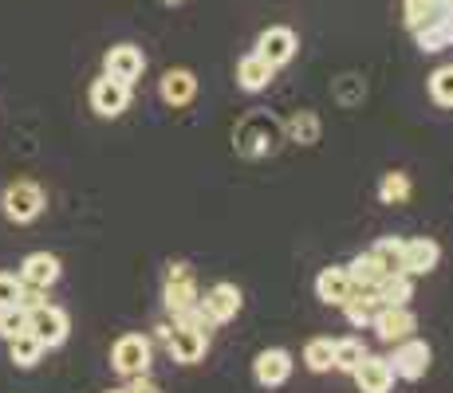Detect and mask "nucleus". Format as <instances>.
<instances>
[{
  "label": "nucleus",
  "mask_w": 453,
  "mask_h": 393,
  "mask_svg": "<svg viewBox=\"0 0 453 393\" xmlns=\"http://www.w3.org/2000/svg\"><path fill=\"white\" fill-rule=\"evenodd\" d=\"M284 142V122L273 118L268 110H252V115H245L237 122V130H233V146H237L241 157H268L276 154Z\"/></svg>",
  "instance_id": "1"
},
{
  "label": "nucleus",
  "mask_w": 453,
  "mask_h": 393,
  "mask_svg": "<svg viewBox=\"0 0 453 393\" xmlns=\"http://www.w3.org/2000/svg\"><path fill=\"white\" fill-rule=\"evenodd\" d=\"M158 343L178 366H197L209 354V330L186 327V322H165V327H158Z\"/></svg>",
  "instance_id": "2"
},
{
  "label": "nucleus",
  "mask_w": 453,
  "mask_h": 393,
  "mask_svg": "<svg viewBox=\"0 0 453 393\" xmlns=\"http://www.w3.org/2000/svg\"><path fill=\"white\" fill-rule=\"evenodd\" d=\"M150 362H154V343L138 330L130 335H119L115 346H111V366H115L119 378H142L150 374Z\"/></svg>",
  "instance_id": "3"
},
{
  "label": "nucleus",
  "mask_w": 453,
  "mask_h": 393,
  "mask_svg": "<svg viewBox=\"0 0 453 393\" xmlns=\"http://www.w3.org/2000/svg\"><path fill=\"white\" fill-rule=\"evenodd\" d=\"M43 208H48V193L28 178L12 181V185L4 189V197H0V213H4L12 224H32Z\"/></svg>",
  "instance_id": "4"
},
{
  "label": "nucleus",
  "mask_w": 453,
  "mask_h": 393,
  "mask_svg": "<svg viewBox=\"0 0 453 393\" xmlns=\"http://www.w3.org/2000/svg\"><path fill=\"white\" fill-rule=\"evenodd\" d=\"M162 303L170 314H181L189 307H197L202 303V287H197V276L189 264H170L165 268V283H162Z\"/></svg>",
  "instance_id": "5"
},
{
  "label": "nucleus",
  "mask_w": 453,
  "mask_h": 393,
  "mask_svg": "<svg viewBox=\"0 0 453 393\" xmlns=\"http://www.w3.org/2000/svg\"><path fill=\"white\" fill-rule=\"evenodd\" d=\"M67 330H72V319H67L64 307H51L48 299L28 307V335H36L43 343V351H56V346L67 343Z\"/></svg>",
  "instance_id": "6"
},
{
  "label": "nucleus",
  "mask_w": 453,
  "mask_h": 393,
  "mask_svg": "<svg viewBox=\"0 0 453 393\" xmlns=\"http://www.w3.org/2000/svg\"><path fill=\"white\" fill-rule=\"evenodd\" d=\"M430 362H434L430 343H426V338H418V335L403 338V343H395V354H390V370H395V378H403V382L426 378Z\"/></svg>",
  "instance_id": "7"
},
{
  "label": "nucleus",
  "mask_w": 453,
  "mask_h": 393,
  "mask_svg": "<svg viewBox=\"0 0 453 393\" xmlns=\"http://www.w3.org/2000/svg\"><path fill=\"white\" fill-rule=\"evenodd\" d=\"M292 370H296V358H292V351H284V346H268V351H260L252 358V378H257L260 389L288 386Z\"/></svg>",
  "instance_id": "8"
},
{
  "label": "nucleus",
  "mask_w": 453,
  "mask_h": 393,
  "mask_svg": "<svg viewBox=\"0 0 453 393\" xmlns=\"http://www.w3.org/2000/svg\"><path fill=\"white\" fill-rule=\"evenodd\" d=\"M245 307V295H241L237 283H213L209 291L202 295V311L209 319V327H225V322H233Z\"/></svg>",
  "instance_id": "9"
},
{
  "label": "nucleus",
  "mask_w": 453,
  "mask_h": 393,
  "mask_svg": "<svg viewBox=\"0 0 453 393\" xmlns=\"http://www.w3.org/2000/svg\"><path fill=\"white\" fill-rule=\"evenodd\" d=\"M87 99H91V110L99 118H119V115H127V107H130V87L111 75H99L91 83V91H87Z\"/></svg>",
  "instance_id": "10"
},
{
  "label": "nucleus",
  "mask_w": 453,
  "mask_h": 393,
  "mask_svg": "<svg viewBox=\"0 0 453 393\" xmlns=\"http://www.w3.org/2000/svg\"><path fill=\"white\" fill-rule=\"evenodd\" d=\"M142 72H146V56L134 43H115V48L103 56V75L119 79V83H127V87H134L138 79H142Z\"/></svg>",
  "instance_id": "11"
},
{
  "label": "nucleus",
  "mask_w": 453,
  "mask_h": 393,
  "mask_svg": "<svg viewBox=\"0 0 453 393\" xmlns=\"http://www.w3.org/2000/svg\"><path fill=\"white\" fill-rule=\"evenodd\" d=\"M371 330L379 335V343L395 346V343H403V338H411L418 330V314L411 307H379L374 319H371Z\"/></svg>",
  "instance_id": "12"
},
{
  "label": "nucleus",
  "mask_w": 453,
  "mask_h": 393,
  "mask_svg": "<svg viewBox=\"0 0 453 393\" xmlns=\"http://www.w3.org/2000/svg\"><path fill=\"white\" fill-rule=\"evenodd\" d=\"M296 48H300V36L288 28V24H273L257 36V56H265L273 67H284L296 59Z\"/></svg>",
  "instance_id": "13"
},
{
  "label": "nucleus",
  "mask_w": 453,
  "mask_h": 393,
  "mask_svg": "<svg viewBox=\"0 0 453 393\" xmlns=\"http://www.w3.org/2000/svg\"><path fill=\"white\" fill-rule=\"evenodd\" d=\"M441 264V244L430 240V236H414V240L403 244V264H398V272L406 276H430L434 268Z\"/></svg>",
  "instance_id": "14"
},
{
  "label": "nucleus",
  "mask_w": 453,
  "mask_h": 393,
  "mask_svg": "<svg viewBox=\"0 0 453 393\" xmlns=\"http://www.w3.org/2000/svg\"><path fill=\"white\" fill-rule=\"evenodd\" d=\"M158 94L170 110L189 107V102L197 99V75L189 72V67H170V72L158 79Z\"/></svg>",
  "instance_id": "15"
},
{
  "label": "nucleus",
  "mask_w": 453,
  "mask_h": 393,
  "mask_svg": "<svg viewBox=\"0 0 453 393\" xmlns=\"http://www.w3.org/2000/svg\"><path fill=\"white\" fill-rule=\"evenodd\" d=\"M355 386H359V393H390L395 389V370H390V358L382 354H371L363 358L359 366H355Z\"/></svg>",
  "instance_id": "16"
},
{
  "label": "nucleus",
  "mask_w": 453,
  "mask_h": 393,
  "mask_svg": "<svg viewBox=\"0 0 453 393\" xmlns=\"http://www.w3.org/2000/svg\"><path fill=\"white\" fill-rule=\"evenodd\" d=\"M16 276H20L24 287H32V291H48V287L64 276V268H59V260L51 256V252H32V256H24Z\"/></svg>",
  "instance_id": "17"
},
{
  "label": "nucleus",
  "mask_w": 453,
  "mask_h": 393,
  "mask_svg": "<svg viewBox=\"0 0 453 393\" xmlns=\"http://www.w3.org/2000/svg\"><path fill=\"white\" fill-rule=\"evenodd\" d=\"M371 295H374V303H379V307H411V299H414V276H406V272L382 276L379 283L371 287Z\"/></svg>",
  "instance_id": "18"
},
{
  "label": "nucleus",
  "mask_w": 453,
  "mask_h": 393,
  "mask_svg": "<svg viewBox=\"0 0 453 393\" xmlns=\"http://www.w3.org/2000/svg\"><path fill=\"white\" fill-rule=\"evenodd\" d=\"M351 291H355V287H351V276H347V268L331 264V268H324V272L316 276V299L327 303V307H343Z\"/></svg>",
  "instance_id": "19"
},
{
  "label": "nucleus",
  "mask_w": 453,
  "mask_h": 393,
  "mask_svg": "<svg viewBox=\"0 0 453 393\" xmlns=\"http://www.w3.org/2000/svg\"><path fill=\"white\" fill-rule=\"evenodd\" d=\"M273 79H276V67L268 64L265 56H257V51H249V56L237 64V87H241V91H249V94L268 91V83H273Z\"/></svg>",
  "instance_id": "20"
},
{
  "label": "nucleus",
  "mask_w": 453,
  "mask_h": 393,
  "mask_svg": "<svg viewBox=\"0 0 453 393\" xmlns=\"http://www.w3.org/2000/svg\"><path fill=\"white\" fill-rule=\"evenodd\" d=\"M284 138L296 146H316L324 138V122H319L316 110H296V115L284 122Z\"/></svg>",
  "instance_id": "21"
},
{
  "label": "nucleus",
  "mask_w": 453,
  "mask_h": 393,
  "mask_svg": "<svg viewBox=\"0 0 453 393\" xmlns=\"http://www.w3.org/2000/svg\"><path fill=\"white\" fill-rule=\"evenodd\" d=\"M414 40H418V51H422V56H438V51L453 48V28H449L446 16H441V20H430L426 28H418Z\"/></svg>",
  "instance_id": "22"
},
{
  "label": "nucleus",
  "mask_w": 453,
  "mask_h": 393,
  "mask_svg": "<svg viewBox=\"0 0 453 393\" xmlns=\"http://www.w3.org/2000/svg\"><path fill=\"white\" fill-rule=\"evenodd\" d=\"M347 276H351V287H355V291H371V287L379 283L382 276H390V272L371 256V252H359V256L347 264Z\"/></svg>",
  "instance_id": "23"
},
{
  "label": "nucleus",
  "mask_w": 453,
  "mask_h": 393,
  "mask_svg": "<svg viewBox=\"0 0 453 393\" xmlns=\"http://www.w3.org/2000/svg\"><path fill=\"white\" fill-rule=\"evenodd\" d=\"M414 193V181H411V173H403V170H390V173H382V181H379V200L382 205H406Z\"/></svg>",
  "instance_id": "24"
},
{
  "label": "nucleus",
  "mask_w": 453,
  "mask_h": 393,
  "mask_svg": "<svg viewBox=\"0 0 453 393\" xmlns=\"http://www.w3.org/2000/svg\"><path fill=\"white\" fill-rule=\"evenodd\" d=\"M374 311H379V303H374L371 291H351L347 295V303H343V314H347V322H351L355 330H371Z\"/></svg>",
  "instance_id": "25"
},
{
  "label": "nucleus",
  "mask_w": 453,
  "mask_h": 393,
  "mask_svg": "<svg viewBox=\"0 0 453 393\" xmlns=\"http://www.w3.org/2000/svg\"><path fill=\"white\" fill-rule=\"evenodd\" d=\"M303 366H308L311 374H327L331 366H335V338H308V346H303Z\"/></svg>",
  "instance_id": "26"
},
{
  "label": "nucleus",
  "mask_w": 453,
  "mask_h": 393,
  "mask_svg": "<svg viewBox=\"0 0 453 393\" xmlns=\"http://www.w3.org/2000/svg\"><path fill=\"white\" fill-rule=\"evenodd\" d=\"M8 358H12L20 370H32V366L43 358V343L36 335H28V330H24V335H16L12 343H8Z\"/></svg>",
  "instance_id": "27"
},
{
  "label": "nucleus",
  "mask_w": 453,
  "mask_h": 393,
  "mask_svg": "<svg viewBox=\"0 0 453 393\" xmlns=\"http://www.w3.org/2000/svg\"><path fill=\"white\" fill-rule=\"evenodd\" d=\"M367 358V346H363V338H335V366L331 370L339 374H355V366Z\"/></svg>",
  "instance_id": "28"
},
{
  "label": "nucleus",
  "mask_w": 453,
  "mask_h": 393,
  "mask_svg": "<svg viewBox=\"0 0 453 393\" xmlns=\"http://www.w3.org/2000/svg\"><path fill=\"white\" fill-rule=\"evenodd\" d=\"M430 99H434V107H441V110H453V64H441L438 72L430 75Z\"/></svg>",
  "instance_id": "29"
},
{
  "label": "nucleus",
  "mask_w": 453,
  "mask_h": 393,
  "mask_svg": "<svg viewBox=\"0 0 453 393\" xmlns=\"http://www.w3.org/2000/svg\"><path fill=\"white\" fill-rule=\"evenodd\" d=\"M403 236H379V240L371 244V256L379 260L387 272H398V264H403Z\"/></svg>",
  "instance_id": "30"
},
{
  "label": "nucleus",
  "mask_w": 453,
  "mask_h": 393,
  "mask_svg": "<svg viewBox=\"0 0 453 393\" xmlns=\"http://www.w3.org/2000/svg\"><path fill=\"white\" fill-rule=\"evenodd\" d=\"M430 20H441V16H438V4H434V0H406V4H403V24H406L411 32L426 28Z\"/></svg>",
  "instance_id": "31"
},
{
  "label": "nucleus",
  "mask_w": 453,
  "mask_h": 393,
  "mask_svg": "<svg viewBox=\"0 0 453 393\" xmlns=\"http://www.w3.org/2000/svg\"><path fill=\"white\" fill-rule=\"evenodd\" d=\"M24 330H28V307H24V303L0 307V338H4V343H12V338L24 335Z\"/></svg>",
  "instance_id": "32"
},
{
  "label": "nucleus",
  "mask_w": 453,
  "mask_h": 393,
  "mask_svg": "<svg viewBox=\"0 0 453 393\" xmlns=\"http://www.w3.org/2000/svg\"><path fill=\"white\" fill-rule=\"evenodd\" d=\"M24 279L12 276V272H0V307H16V303H24Z\"/></svg>",
  "instance_id": "33"
},
{
  "label": "nucleus",
  "mask_w": 453,
  "mask_h": 393,
  "mask_svg": "<svg viewBox=\"0 0 453 393\" xmlns=\"http://www.w3.org/2000/svg\"><path fill=\"white\" fill-rule=\"evenodd\" d=\"M363 94H367V83H363L359 75H343V79L335 83V99L343 102V107H355Z\"/></svg>",
  "instance_id": "34"
},
{
  "label": "nucleus",
  "mask_w": 453,
  "mask_h": 393,
  "mask_svg": "<svg viewBox=\"0 0 453 393\" xmlns=\"http://www.w3.org/2000/svg\"><path fill=\"white\" fill-rule=\"evenodd\" d=\"M107 393H162V389L142 374V378H127V386H123V389H107Z\"/></svg>",
  "instance_id": "35"
},
{
  "label": "nucleus",
  "mask_w": 453,
  "mask_h": 393,
  "mask_svg": "<svg viewBox=\"0 0 453 393\" xmlns=\"http://www.w3.org/2000/svg\"><path fill=\"white\" fill-rule=\"evenodd\" d=\"M162 4L165 8H178V4H186V0H162Z\"/></svg>",
  "instance_id": "36"
}]
</instances>
